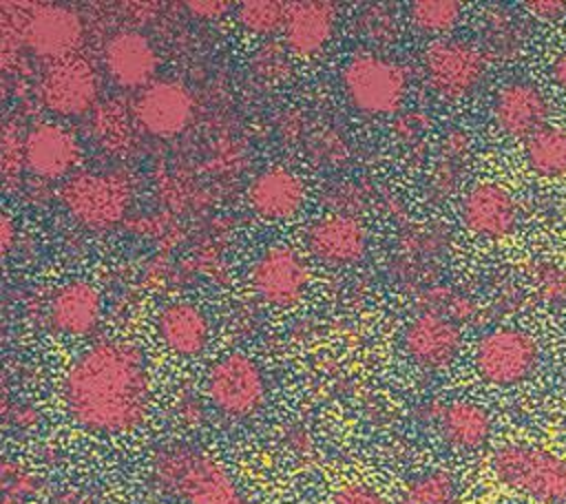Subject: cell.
<instances>
[{"instance_id": "obj_1", "label": "cell", "mask_w": 566, "mask_h": 504, "mask_svg": "<svg viewBox=\"0 0 566 504\" xmlns=\"http://www.w3.org/2000/svg\"><path fill=\"white\" fill-rule=\"evenodd\" d=\"M71 420L99 435L130 433L150 409V376L144 354L124 340H102L80 354L62 380Z\"/></svg>"}, {"instance_id": "obj_2", "label": "cell", "mask_w": 566, "mask_h": 504, "mask_svg": "<svg viewBox=\"0 0 566 504\" xmlns=\"http://www.w3.org/2000/svg\"><path fill=\"white\" fill-rule=\"evenodd\" d=\"M148 469L153 484L184 504H248L228 471L195 444L157 447Z\"/></svg>"}, {"instance_id": "obj_3", "label": "cell", "mask_w": 566, "mask_h": 504, "mask_svg": "<svg viewBox=\"0 0 566 504\" xmlns=\"http://www.w3.org/2000/svg\"><path fill=\"white\" fill-rule=\"evenodd\" d=\"M491 471L500 484L537 504H566V460L548 449L502 444L491 455Z\"/></svg>"}, {"instance_id": "obj_4", "label": "cell", "mask_w": 566, "mask_h": 504, "mask_svg": "<svg viewBox=\"0 0 566 504\" xmlns=\"http://www.w3.org/2000/svg\"><path fill=\"white\" fill-rule=\"evenodd\" d=\"M343 91L352 106L367 115H389L407 95L405 69L382 55L363 53L352 57L340 73Z\"/></svg>"}, {"instance_id": "obj_5", "label": "cell", "mask_w": 566, "mask_h": 504, "mask_svg": "<svg viewBox=\"0 0 566 504\" xmlns=\"http://www.w3.org/2000/svg\"><path fill=\"white\" fill-rule=\"evenodd\" d=\"M478 376L495 387H513L528 380L539 365V345L515 327L486 332L473 351Z\"/></svg>"}, {"instance_id": "obj_6", "label": "cell", "mask_w": 566, "mask_h": 504, "mask_svg": "<svg viewBox=\"0 0 566 504\" xmlns=\"http://www.w3.org/2000/svg\"><path fill=\"white\" fill-rule=\"evenodd\" d=\"M60 199L69 214L86 228H111L130 206V186L106 172H77L64 181Z\"/></svg>"}, {"instance_id": "obj_7", "label": "cell", "mask_w": 566, "mask_h": 504, "mask_svg": "<svg viewBox=\"0 0 566 504\" xmlns=\"http://www.w3.org/2000/svg\"><path fill=\"white\" fill-rule=\"evenodd\" d=\"M422 64L429 86L449 102L471 95L486 75L484 49L458 38L433 40Z\"/></svg>"}, {"instance_id": "obj_8", "label": "cell", "mask_w": 566, "mask_h": 504, "mask_svg": "<svg viewBox=\"0 0 566 504\" xmlns=\"http://www.w3.org/2000/svg\"><path fill=\"white\" fill-rule=\"evenodd\" d=\"M206 391L217 411L228 418H248L265 400V378L261 367L245 354L221 356L208 371Z\"/></svg>"}, {"instance_id": "obj_9", "label": "cell", "mask_w": 566, "mask_h": 504, "mask_svg": "<svg viewBox=\"0 0 566 504\" xmlns=\"http://www.w3.org/2000/svg\"><path fill=\"white\" fill-rule=\"evenodd\" d=\"M99 93V80L93 64L84 57L71 55L51 62L40 77V99L55 115H84Z\"/></svg>"}, {"instance_id": "obj_10", "label": "cell", "mask_w": 566, "mask_h": 504, "mask_svg": "<svg viewBox=\"0 0 566 504\" xmlns=\"http://www.w3.org/2000/svg\"><path fill=\"white\" fill-rule=\"evenodd\" d=\"M310 283V270L298 252L287 245H272L250 267L254 294L274 307H290L301 301Z\"/></svg>"}, {"instance_id": "obj_11", "label": "cell", "mask_w": 566, "mask_h": 504, "mask_svg": "<svg viewBox=\"0 0 566 504\" xmlns=\"http://www.w3.org/2000/svg\"><path fill=\"white\" fill-rule=\"evenodd\" d=\"M24 44L51 62L75 55L84 40L80 15L62 4H38L22 24Z\"/></svg>"}, {"instance_id": "obj_12", "label": "cell", "mask_w": 566, "mask_h": 504, "mask_svg": "<svg viewBox=\"0 0 566 504\" xmlns=\"http://www.w3.org/2000/svg\"><path fill=\"white\" fill-rule=\"evenodd\" d=\"M137 124L155 137H172L186 130L195 113V99L186 86L168 80L150 82L133 106Z\"/></svg>"}, {"instance_id": "obj_13", "label": "cell", "mask_w": 566, "mask_h": 504, "mask_svg": "<svg viewBox=\"0 0 566 504\" xmlns=\"http://www.w3.org/2000/svg\"><path fill=\"white\" fill-rule=\"evenodd\" d=\"M407 356L422 369L449 367L462 349V332L455 321L440 312L418 314L402 336Z\"/></svg>"}, {"instance_id": "obj_14", "label": "cell", "mask_w": 566, "mask_h": 504, "mask_svg": "<svg viewBox=\"0 0 566 504\" xmlns=\"http://www.w3.org/2000/svg\"><path fill=\"white\" fill-rule=\"evenodd\" d=\"M462 225L482 239H504L517 228V203L497 183L482 181L471 186L460 201Z\"/></svg>"}, {"instance_id": "obj_15", "label": "cell", "mask_w": 566, "mask_h": 504, "mask_svg": "<svg viewBox=\"0 0 566 504\" xmlns=\"http://www.w3.org/2000/svg\"><path fill=\"white\" fill-rule=\"evenodd\" d=\"M491 113L502 135L526 141L531 135L546 126L551 104L535 84L517 80L497 88Z\"/></svg>"}, {"instance_id": "obj_16", "label": "cell", "mask_w": 566, "mask_h": 504, "mask_svg": "<svg viewBox=\"0 0 566 504\" xmlns=\"http://www.w3.org/2000/svg\"><path fill=\"white\" fill-rule=\"evenodd\" d=\"M305 243L327 265H352L367 252V230L352 214H327L307 228Z\"/></svg>"}, {"instance_id": "obj_17", "label": "cell", "mask_w": 566, "mask_h": 504, "mask_svg": "<svg viewBox=\"0 0 566 504\" xmlns=\"http://www.w3.org/2000/svg\"><path fill=\"white\" fill-rule=\"evenodd\" d=\"M80 161L77 137L60 124H38L24 135V164L44 179H57Z\"/></svg>"}, {"instance_id": "obj_18", "label": "cell", "mask_w": 566, "mask_h": 504, "mask_svg": "<svg viewBox=\"0 0 566 504\" xmlns=\"http://www.w3.org/2000/svg\"><path fill=\"white\" fill-rule=\"evenodd\" d=\"M104 64L124 88H146L157 71V51L139 31H119L104 46Z\"/></svg>"}, {"instance_id": "obj_19", "label": "cell", "mask_w": 566, "mask_h": 504, "mask_svg": "<svg viewBox=\"0 0 566 504\" xmlns=\"http://www.w3.org/2000/svg\"><path fill=\"white\" fill-rule=\"evenodd\" d=\"M336 24V7L325 0L290 2L283 27L285 44L294 55L310 57L329 42Z\"/></svg>"}, {"instance_id": "obj_20", "label": "cell", "mask_w": 566, "mask_h": 504, "mask_svg": "<svg viewBox=\"0 0 566 504\" xmlns=\"http://www.w3.org/2000/svg\"><path fill=\"white\" fill-rule=\"evenodd\" d=\"M248 201L252 210L270 221L294 217L305 201V186L287 168H268L259 172L248 186Z\"/></svg>"}, {"instance_id": "obj_21", "label": "cell", "mask_w": 566, "mask_h": 504, "mask_svg": "<svg viewBox=\"0 0 566 504\" xmlns=\"http://www.w3.org/2000/svg\"><path fill=\"white\" fill-rule=\"evenodd\" d=\"M433 420L442 440L455 451L482 449L493 429L489 411L471 400H451L447 405H438Z\"/></svg>"}, {"instance_id": "obj_22", "label": "cell", "mask_w": 566, "mask_h": 504, "mask_svg": "<svg viewBox=\"0 0 566 504\" xmlns=\"http://www.w3.org/2000/svg\"><path fill=\"white\" fill-rule=\"evenodd\" d=\"M102 316V296L86 281H71L62 285L51 301L49 318L53 327L66 336L91 334Z\"/></svg>"}, {"instance_id": "obj_23", "label": "cell", "mask_w": 566, "mask_h": 504, "mask_svg": "<svg viewBox=\"0 0 566 504\" xmlns=\"http://www.w3.org/2000/svg\"><path fill=\"white\" fill-rule=\"evenodd\" d=\"M157 334L175 356L192 358L208 347L210 325L199 307L190 303H170L157 318Z\"/></svg>"}, {"instance_id": "obj_24", "label": "cell", "mask_w": 566, "mask_h": 504, "mask_svg": "<svg viewBox=\"0 0 566 504\" xmlns=\"http://www.w3.org/2000/svg\"><path fill=\"white\" fill-rule=\"evenodd\" d=\"M524 161L539 177H566V128L546 124L531 135L524 141Z\"/></svg>"}, {"instance_id": "obj_25", "label": "cell", "mask_w": 566, "mask_h": 504, "mask_svg": "<svg viewBox=\"0 0 566 504\" xmlns=\"http://www.w3.org/2000/svg\"><path fill=\"white\" fill-rule=\"evenodd\" d=\"M396 504H460V489L449 471L433 469L411 477L400 489Z\"/></svg>"}, {"instance_id": "obj_26", "label": "cell", "mask_w": 566, "mask_h": 504, "mask_svg": "<svg viewBox=\"0 0 566 504\" xmlns=\"http://www.w3.org/2000/svg\"><path fill=\"white\" fill-rule=\"evenodd\" d=\"M482 38H484V51L504 60L517 55L524 46L522 22L506 9L489 11Z\"/></svg>"}, {"instance_id": "obj_27", "label": "cell", "mask_w": 566, "mask_h": 504, "mask_svg": "<svg viewBox=\"0 0 566 504\" xmlns=\"http://www.w3.org/2000/svg\"><path fill=\"white\" fill-rule=\"evenodd\" d=\"M469 159V137L460 130L447 135L442 144L440 161L433 170V190L442 197L455 192V188L462 181L464 164Z\"/></svg>"}, {"instance_id": "obj_28", "label": "cell", "mask_w": 566, "mask_h": 504, "mask_svg": "<svg viewBox=\"0 0 566 504\" xmlns=\"http://www.w3.org/2000/svg\"><path fill=\"white\" fill-rule=\"evenodd\" d=\"M464 4L455 0H416L409 4V18L424 33H449L462 18Z\"/></svg>"}, {"instance_id": "obj_29", "label": "cell", "mask_w": 566, "mask_h": 504, "mask_svg": "<svg viewBox=\"0 0 566 504\" xmlns=\"http://www.w3.org/2000/svg\"><path fill=\"white\" fill-rule=\"evenodd\" d=\"M287 4L281 0H245L237 7L239 24L254 35H270L285 27Z\"/></svg>"}, {"instance_id": "obj_30", "label": "cell", "mask_w": 566, "mask_h": 504, "mask_svg": "<svg viewBox=\"0 0 566 504\" xmlns=\"http://www.w3.org/2000/svg\"><path fill=\"white\" fill-rule=\"evenodd\" d=\"M528 279L539 301L559 305L566 301V267L551 259H537L528 267Z\"/></svg>"}, {"instance_id": "obj_31", "label": "cell", "mask_w": 566, "mask_h": 504, "mask_svg": "<svg viewBox=\"0 0 566 504\" xmlns=\"http://www.w3.org/2000/svg\"><path fill=\"white\" fill-rule=\"evenodd\" d=\"M2 504H27L38 493V480L20 464L4 462L0 473Z\"/></svg>"}, {"instance_id": "obj_32", "label": "cell", "mask_w": 566, "mask_h": 504, "mask_svg": "<svg viewBox=\"0 0 566 504\" xmlns=\"http://www.w3.org/2000/svg\"><path fill=\"white\" fill-rule=\"evenodd\" d=\"M95 126H97V137H99L102 144L108 146V148L124 146V144L128 141V137H130L128 122H126L124 113H122V111H115V113H113L108 106L97 113Z\"/></svg>"}, {"instance_id": "obj_33", "label": "cell", "mask_w": 566, "mask_h": 504, "mask_svg": "<svg viewBox=\"0 0 566 504\" xmlns=\"http://www.w3.org/2000/svg\"><path fill=\"white\" fill-rule=\"evenodd\" d=\"M2 170H4V181L9 183L11 177L20 175V168L24 164V137L18 139V130L4 126L2 130Z\"/></svg>"}, {"instance_id": "obj_34", "label": "cell", "mask_w": 566, "mask_h": 504, "mask_svg": "<svg viewBox=\"0 0 566 504\" xmlns=\"http://www.w3.org/2000/svg\"><path fill=\"white\" fill-rule=\"evenodd\" d=\"M332 504H389V502L367 484H345L334 493Z\"/></svg>"}, {"instance_id": "obj_35", "label": "cell", "mask_w": 566, "mask_h": 504, "mask_svg": "<svg viewBox=\"0 0 566 504\" xmlns=\"http://www.w3.org/2000/svg\"><path fill=\"white\" fill-rule=\"evenodd\" d=\"M528 15L553 22L566 15V2L564 0H524L520 4Z\"/></svg>"}, {"instance_id": "obj_36", "label": "cell", "mask_w": 566, "mask_h": 504, "mask_svg": "<svg viewBox=\"0 0 566 504\" xmlns=\"http://www.w3.org/2000/svg\"><path fill=\"white\" fill-rule=\"evenodd\" d=\"M254 69H256L263 77H268V80L281 77L283 71L287 69V60H285L283 53L274 51V46H268V49H263V51L259 53V57H256V62H254Z\"/></svg>"}, {"instance_id": "obj_37", "label": "cell", "mask_w": 566, "mask_h": 504, "mask_svg": "<svg viewBox=\"0 0 566 504\" xmlns=\"http://www.w3.org/2000/svg\"><path fill=\"white\" fill-rule=\"evenodd\" d=\"M186 9L201 20H217L221 15H226L232 9V2L228 0H195V2H186Z\"/></svg>"}, {"instance_id": "obj_38", "label": "cell", "mask_w": 566, "mask_h": 504, "mask_svg": "<svg viewBox=\"0 0 566 504\" xmlns=\"http://www.w3.org/2000/svg\"><path fill=\"white\" fill-rule=\"evenodd\" d=\"M551 80L562 88L566 91V49L559 51L551 64Z\"/></svg>"}, {"instance_id": "obj_39", "label": "cell", "mask_w": 566, "mask_h": 504, "mask_svg": "<svg viewBox=\"0 0 566 504\" xmlns=\"http://www.w3.org/2000/svg\"><path fill=\"white\" fill-rule=\"evenodd\" d=\"M13 239H15V228H13V221L7 212H2L0 217V245H2V252L7 254L13 245Z\"/></svg>"}, {"instance_id": "obj_40", "label": "cell", "mask_w": 566, "mask_h": 504, "mask_svg": "<svg viewBox=\"0 0 566 504\" xmlns=\"http://www.w3.org/2000/svg\"><path fill=\"white\" fill-rule=\"evenodd\" d=\"M509 504H522V502H509Z\"/></svg>"}]
</instances>
